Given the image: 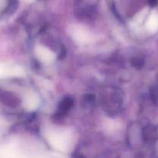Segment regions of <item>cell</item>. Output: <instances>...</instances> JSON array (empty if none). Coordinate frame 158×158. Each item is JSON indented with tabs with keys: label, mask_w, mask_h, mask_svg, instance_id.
Here are the masks:
<instances>
[{
	"label": "cell",
	"mask_w": 158,
	"mask_h": 158,
	"mask_svg": "<svg viewBox=\"0 0 158 158\" xmlns=\"http://www.w3.org/2000/svg\"><path fill=\"white\" fill-rule=\"evenodd\" d=\"M73 106V100L71 98H65L64 99H63L61 101V102L59 105V109H58V113L57 115L59 117L63 116L70 109H71V107Z\"/></svg>",
	"instance_id": "6da1fadb"
},
{
	"label": "cell",
	"mask_w": 158,
	"mask_h": 158,
	"mask_svg": "<svg viewBox=\"0 0 158 158\" xmlns=\"http://www.w3.org/2000/svg\"><path fill=\"white\" fill-rule=\"evenodd\" d=\"M132 64H133V66L136 67V68H138V67H141L142 64H141L140 59L134 58L133 60H132Z\"/></svg>",
	"instance_id": "7a4b0ae2"
}]
</instances>
